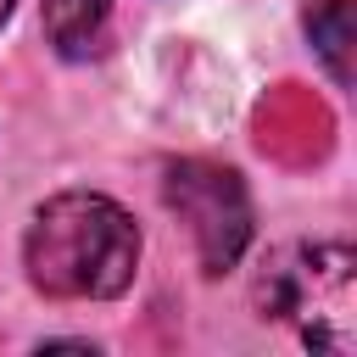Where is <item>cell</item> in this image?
I'll return each mask as SVG.
<instances>
[{
    "instance_id": "6da1fadb",
    "label": "cell",
    "mask_w": 357,
    "mask_h": 357,
    "mask_svg": "<svg viewBox=\"0 0 357 357\" xmlns=\"http://www.w3.org/2000/svg\"><path fill=\"white\" fill-rule=\"evenodd\" d=\"M22 262L50 301H112L134 284L139 223L100 190H61L33 212Z\"/></svg>"
},
{
    "instance_id": "7a4b0ae2",
    "label": "cell",
    "mask_w": 357,
    "mask_h": 357,
    "mask_svg": "<svg viewBox=\"0 0 357 357\" xmlns=\"http://www.w3.org/2000/svg\"><path fill=\"white\" fill-rule=\"evenodd\" d=\"M262 318H290L307 346L351 351V245H284L257 279Z\"/></svg>"
},
{
    "instance_id": "3957f363",
    "label": "cell",
    "mask_w": 357,
    "mask_h": 357,
    "mask_svg": "<svg viewBox=\"0 0 357 357\" xmlns=\"http://www.w3.org/2000/svg\"><path fill=\"white\" fill-rule=\"evenodd\" d=\"M162 195L167 206L178 212V223H190V240H195V257L206 273H229L245 245H251V195L240 184L234 167H218V162H173L167 178H162Z\"/></svg>"
},
{
    "instance_id": "277c9868",
    "label": "cell",
    "mask_w": 357,
    "mask_h": 357,
    "mask_svg": "<svg viewBox=\"0 0 357 357\" xmlns=\"http://www.w3.org/2000/svg\"><path fill=\"white\" fill-rule=\"evenodd\" d=\"M106 17H112V0H45V11H39L45 39H50L56 56H67V61H78V56L95 50Z\"/></svg>"
},
{
    "instance_id": "5b68a950",
    "label": "cell",
    "mask_w": 357,
    "mask_h": 357,
    "mask_svg": "<svg viewBox=\"0 0 357 357\" xmlns=\"http://www.w3.org/2000/svg\"><path fill=\"white\" fill-rule=\"evenodd\" d=\"M307 33H312L324 67L335 73V84H351V0H324L307 17Z\"/></svg>"
},
{
    "instance_id": "8992f818",
    "label": "cell",
    "mask_w": 357,
    "mask_h": 357,
    "mask_svg": "<svg viewBox=\"0 0 357 357\" xmlns=\"http://www.w3.org/2000/svg\"><path fill=\"white\" fill-rule=\"evenodd\" d=\"M11 6H17V0H0V22H6V17H11Z\"/></svg>"
}]
</instances>
